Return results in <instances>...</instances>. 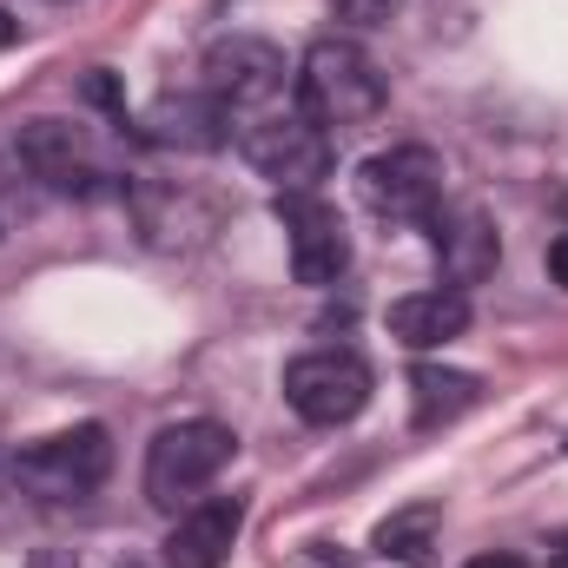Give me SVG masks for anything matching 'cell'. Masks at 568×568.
Here are the masks:
<instances>
[{"label": "cell", "instance_id": "6da1fadb", "mask_svg": "<svg viewBox=\"0 0 568 568\" xmlns=\"http://www.w3.org/2000/svg\"><path fill=\"white\" fill-rule=\"evenodd\" d=\"M232 145L239 159L272 179L278 192H317V179L331 172V133L297 106V100H272L232 120Z\"/></svg>", "mask_w": 568, "mask_h": 568}, {"label": "cell", "instance_id": "7a4b0ae2", "mask_svg": "<svg viewBox=\"0 0 568 568\" xmlns=\"http://www.w3.org/2000/svg\"><path fill=\"white\" fill-rule=\"evenodd\" d=\"M297 106L324 133H351V126H371L390 106V80L357 40H317L297 67Z\"/></svg>", "mask_w": 568, "mask_h": 568}, {"label": "cell", "instance_id": "3957f363", "mask_svg": "<svg viewBox=\"0 0 568 568\" xmlns=\"http://www.w3.org/2000/svg\"><path fill=\"white\" fill-rule=\"evenodd\" d=\"M232 449H239V436L225 424H212V417L165 424L152 436V449H145V503L165 509V516L192 509L219 483V469L232 463Z\"/></svg>", "mask_w": 568, "mask_h": 568}, {"label": "cell", "instance_id": "277c9868", "mask_svg": "<svg viewBox=\"0 0 568 568\" xmlns=\"http://www.w3.org/2000/svg\"><path fill=\"white\" fill-rule=\"evenodd\" d=\"M7 476H13V489H27L33 503H87V496L113 476V436L100 424L40 436V443H27V449L7 463Z\"/></svg>", "mask_w": 568, "mask_h": 568}, {"label": "cell", "instance_id": "5b68a950", "mask_svg": "<svg viewBox=\"0 0 568 568\" xmlns=\"http://www.w3.org/2000/svg\"><path fill=\"white\" fill-rule=\"evenodd\" d=\"M284 404L317 429L357 424L371 404V364L357 351H304L284 364Z\"/></svg>", "mask_w": 568, "mask_h": 568}, {"label": "cell", "instance_id": "8992f818", "mask_svg": "<svg viewBox=\"0 0 568 568\" xmlns=\"http://www.w3.org/2000/svg\"><path fill=\"white\" fill-rule=\"evenodd\" d=\"M357 192L390 225H429L436 205H443V159L429 145H390V152L364 159Z\"/></svg>", "mask_w": 568, "mask_h": 568}, {"label": "cell", "instance_id": "52a82bcc", "mask_svg": "<svg viewBox=\"0 0 568 568\" xmlns=\"http://www.w3.org/2000/svg\"><path fill=\"white\" fill-rule=\"evenodd\" d=\"M278 225L284 245H291V272L297 284H337L351 265V239H344V219L317 199V192H278Z\"/></svg>", "mask_w": 568, "mask_h": 568}, {"label": "cell", "instance_id": "ba28073f", "mask_svg": "<svg viewBox=\"0 0 568 568\" xmlns=\"http://www.w3.org/2000/svg\"><path fill=\"white\" fill-rule=\"evenodd\" d=\"M205 93L225 106V120L284 100V53L265 40H219L205 53Z\"/></svg>", "mask_w": 568, "mask_h": 568}, {"label": "cell", "instance_id": "9c48e42d", "mask_svg": "<svg viewBox=\"0 0 568 568\" xmlns=\"http://www.w3.org/2000/svg\"><path fill=\"white\" fill-rule=\"evenodd\" d=\"M239 529H245L239 496H199L165 529V568H225L239 549Z\"/></svg>", "mask_w": 568, "mask_h": 568}, {"label": "cell", "instance_id": "30bf717a", "mask_svg": "<svg viewBox=\"0 0 568 568\" xmlns=\"http://www.w3.org/2000/svg\"><path fill=\"white\" fill-rule=\"evenodd\" d=\"M429 252H436L449 291H469V284H483L503 265V239H496V225H489L476 205H456V212L436 205V219H429Z\"/></svg>", "mask_w": 568, "mask_h": 568}, {"label": "cell", "instance_id": "8fae6325", "mask_svg": "<svg viewBox=\"0 0 568 568\" xmlns=\"http://www.w3.org/2000/svg\"><path fill=\"white\" fill-rule=\"evenodd\" d=\"M20 159L53 185V192H100V159L87 152V140L67 126V120H33V126H20Z\"/></svg>", "mask_w": 568, "mask_h": 568}, {"label": "cell", "instance_id": "7c38bea8", "mask_svg": "<svg viewBox=\"0 0 568 568\" xmlns=\"http://www.w3.org/2000/svg\"><path fill=\"white\" fill-rule=\"evenodd\" d=\"M463 331H469V291L436 284V291H410V297L390 304V337L404 351H436V344H449Z\"/></svg>", "mask_w": 568, "mask_h": 568}, {"label": "cell", "instance_id": "4fadbf2b", "mask_svg": "<svg viewBox=\"0 0 568 568\" xmlns=\"http://www.w3.org/2000/svg\"><path fill=\"white\" fill-rule=\"evenodd\" d=\"M145 133L165 145H225L232 140V120H225V106L212 93H185V100H159Z\"/></svg>", "mask_w": 568, "mask_h": 568}, {"label": "cell", "instance_id": "5bb4252c", "mask_svg": "<svg viewBox=\"0 0 568 568\" xmlns=\"http://www.w3.org/2000/svg\"><path fill=\"white\" fill-rule=\"evenodd\" d=\"M483 384L469 371H443V364H417L410 371V410H417V429H443L456 424L463 410H476Z\"/></svg>", "mask_w": 568, "mask_h": 568}, {"label": "cell", "instance_id": "9a60e30c", "mask_svg": "<svg viewBox=\"0 0 568 568\" xmlns=\"http://www.w3.org/2000/svg\"><path fill=\"white\" fill-rule=\"evenodd\" d=\"M436 529H443V509H436V503L397 509V516H390V523L377 529V556H390V562H410V568H429Z\"/></svg>", "mask_w": 568, "mask_h": 568}, {"label": "cell", "instance_id": "2e32d148", "mask_svg": "<svg viewBox=\"0 0 568 568\" xmlns=\"http://www.w3.org/2000/svg\"><path fill=\"white\" fill-rule=\"evenodd\" d=\"M397 13V0H337V20H351V27H384Z\"/></svg>", "mask_w": 568, "mask_h": 568}, {"label": "cell", "instance_id": "e0dca14e", "mask_svg": "<svg viewBox=\"0 0 568 568\" xmlns=\"http://www.w3.org/2000/svg\"><path fill=\"white\" fill-rule=\"evenodd\" d=\"M549 278L568 284V239H556V245H549Z\"/></svg>", "mask_w": 568, "mask_h": 568}, {"label": "cell", "instance_id": "ac0fdd59", "mask_svg": "<svg viewBox=\"0 0 568 568\" xmlns=\"http://www.w3.org/2000/svg\"><path fill=\"white\" fill-rule=\"evenodd\" d=\"M463 568H529L523 556H476V562H463Z\"/></svg>", "mask_w": 568, "mask_h": 568}, {"label": "cell", "instance_id": "d6986e66", "mask_svg": "<svg viewBox=\"0 0 568 568\" xmlns=\"http://www.w3.org/2000/svg\"><path fill=\"white\" fill-rule=\"evenodd\" d=\"M13 40H20V20H13V13L0 7V47H13Z\"/></svg>", "mask_w": 568, "mask_h": 568}, {"label": "cell", "instance_id": "ffe728a7", "mask_svg": "<svg viewBox=\"0 0 568 568\" xmlns=\"http://www.w3.org/2000/svg\"><path fill=\"white\" fill-rule=\"evenodd\" d=\"M549 568H568V536H562V549H556V562H549Z\"/></svg>", "mask_w": 568, "mask_h": 568}]
</instances>
